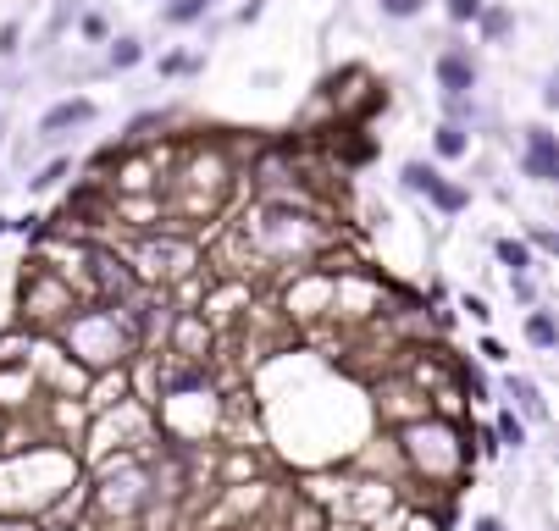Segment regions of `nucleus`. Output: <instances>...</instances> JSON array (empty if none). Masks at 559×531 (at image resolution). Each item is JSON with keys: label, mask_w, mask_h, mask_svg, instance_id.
I'll return each mask as SVG.
<instances>
[{"label": "nucleus", "mask_w": 559, "mask_h": 531, "mask_svg": "<svg viewBox=\"0 0 559 531\" xmlns=\"http://www.w3.org/2000/svg\"><path fill=\"white\" fill-rule=\"evenodd\" d=\"M405 189H416V194H427L432 205H438V211H465V189H454V183H443L438 172H432V166H421V161H410L405 166Z\"/></svg>", "instance_id": "nucleus-1"}, {"label": "nucleus", "mask_w": 559, "mask_h": 531, "mask_svg": "<svg viewBox=\"0 0 559 531\" xmlns=\"http://www.w3.org/2000/svg\"><path fill=\"white\" fill-rule=\"evenodd\" d=\"M526 172H532L537 183H554L559 177V150H554V133L548 128L526 133Z\"/></svg>", "instance_id": "nucleus-2"}, {"label": "nucleus", "mask_w": 559, "mask_h": 531, "mask_svg": "<svg viewBox=\"0 0 559 531\" xmlns=\"http://www.w3.org/2000/svg\"><path fill=\"white\" fill-rule=\"evenodd\" d=\"M84 122H95V100H61V106H50L45 117H39V133L61 139L67 128H84Z\"/></svg>", "instance_id": "nucleus-3"}, {"label": "nucleus", "mask_w": 559, "mask_h": 531, "mask_svg": "<svg viewBox=\"0 0 559 531\" xmlns=\"http://www.w3.org/2000/svg\"><path fill=\"white\" fill-rule=\"evenodd\" d=\"M438 78H443V89H449V100H465V89H476V67H471V56H460V50L438 56Z\"/></svg>", "instance_id": "nucleus-4"}, {"label": "nucleus", "mask_w": 559, "mask_h": 531, "mask_svg": "<svg viewBox=\"0 0 559 531\" xmlns=\"http://www.w3.org/2000/svg\"><path fill=\"white\" fill-rule=\"evenodd\" d=\"M526 338H532L537 349H554V343H559L554 316H548V310H532V316H526Z\"/></svg>", "instance_id": "nucleus-5"}, {"label": "nucleus", "mask_w": 559, "mask_h": 531, "mask_svg": "<svg viewBox=\"0 0 559 531\" xmlns=\"http://www.w3.org/2000/svg\"><path fill=\"white\" fill-rule=\"evenodd\" d=\"M432 144H438V155H443V161H460V155L471 150L465 128H454V122H443V128H438V139H432Z\"/></svg>", "instance_id": "nucleus-6"}, {"label": "nucleus", "mask_w": 559, "mask_h": 531, "mask_svg": "<svg viewBox=\"0 0 559 531\" xmlns=\"http://www.w3.org/2000/svg\"><path fill=\"white\" fill-rule=\"evenodd\" d=\"M499 260L510 266V277H526V266H532V249H526L521 238H499Z\"/></svg>", "instance_id": "nucleus-7"}, {"label": "nucleus", "mask_w": 559, "mask_h": 531, "mask_svg": "<svg viewBox=\"0 0 559 531\" xmlns=\"http://www.w3.org/2000/svg\"><path fill=\"white\" fill-rule=\"evenodd\" d=\"M510 393H515V399H521V410L532 415V421H543V415H548V404L537 399V388H532V382H526V377H515V382H510Z\"/></svg>", "instance_id": "nucleus-8"}, {"label": "nucleus", "mask_w": 559, "mask_h": 531, "mask_svg": "<svg viewBox=\"0 0 559 531\" xmlns=\"http://www.w3.org/2000/svg\"><path fill=\"white\" fill-rule=\"evenodd\" d=\"M139 61H144V45H139V39H117V45H111V67H117V72L139 67Z\"/></svg>", "instance_id": "nucleus-9"}, {"label": "nucleus", "mask_w": 559, "mask_h": 531, "mask_svg": "<svg viewBox=\"0 0 559 531\" xmlns=\"http://www.w3.org/2000/svg\"><path fill=\"white\" fill-rule=\"evenodd\" d=\"M67 172H72V161H50L39 177H28V189H34V194H45V189H56V183H61Z\"/></svg>", "instance_id": "nucleus-10"}, {"label": "nucleus", "mask_w": 559, "mask_h": 531, "mask_svg": "<svg viewBox=\"0 0 559 531\" xmlns=\"http://www.w3.org/2000/svg\"><path fill=\"white\" fill-rule=\"evenodd\" d=\"M194 17H205V0H172L167 6V23H194Z\"/></svg>", "instance_id": "nucleus-11"}, {"label": "nucleus", "mask_w": 559, "mask_h": 531, "mask_svg": "<svg viewBox=\"0 0 559 531\" xmlns=\"http://www.w3.org/2000/svg\"><path fill=\"white\" fill-rule=\"evenodd\" d=\"M443 12H449L454 23H476V17H482V0H443Z\"/></svg>", "instance_id": "nucleus-12"}, {"label": "nucleus", "mask_w": 559, "mask_h": 531, "mask_svg": "<svg viewBox=\"0 0 559 531\" xmlns=\"http://www.w3.org/2000/svg\"><path fill=\"white\" fill-rule=\"evenodd\" d=\"M499 437H504V443H510V449H521V443H526V426L515 421L510 410H504V415H499Z\"/></svg>", "instance_id": "nucleus-13"}, {"label": "nucleus", "mask_w": 559, "mask_h": 531, "mask_svg": "<svg viewBox=\"0 0 559 531\" xmlns=\"http://www.w3.org/2000/svg\"><path fill=\"white\" fill-rule=\"evenodd\" d=\"M421 6H427V0H382V12L388 17H416Z\"/></svg>", "instance_id": "nucleus-14"}, {"label": "nucleus", "mask_w": 559, "mask_h": 531, "mask_svg": "<svg viewBox=\"0 0 559 531\" xmlns=\"http://www.w3.org/2000/svg\"><path fill=\"white\" fill-rule=\"evenodd\" d=\"M17 39H23V28H17V23H6V28H0V56H12V50H17Z\"/></svg>", "instance_id": "nucleus-15"}, {"label": "nucleus", "mask_w": 559, "mask_h": 531, "mask_svg": "<svg viewBox=\"0 0 559 531\" xmlns=\"http://www.w3.org/2000/svg\"><path fill=\"white\" fill-rule=\"evenodd\" d=\"M482 28H488V34H493V39H499V34H504V28H510V17H504V12H482Z\"/></svg>", "instance_id": "nucleus-16"}, {"label": "nucleus", "mask_w": 559, "mask_h": 531, "mask_svg": "<svg viewBox=\"0 0 559 531\" xmlns=\"http://www.w3.org/2000/svg\"><path fill=\"white\" fill-rule=\"evenodd\" d=\"M471 531H504V526H499L493 515H482V520H471Z\"/></svg>", "instance_id": "nucleus-17"}, {"label": "nucleus", "mask_w": 559, "mask_h": 531, "mask_svg": "<svg viewBox=\"0 0 559 531\" xmlns=\"http://www.w3.org/2000/svg\"><path fill=\"white\" fill-rule=\"evenodd\" d=\"M6 227H12V222H6V216H0V233H6Z\"/></svg>", "instance_id": "nucleus-18"}, {"label": "nucleus", "mask_w": 559, "mask_h": 531, "mask_svg": "<svg viewBox=\"0 0 559 531\" xmlns=\"http://www.w3.org/2000/svg\"><path fill=\"white\" fill-rule=\"evenodd\" d=\"M0 133H6V122H0Z\"/></svg>", "instance_id": "nucleus-19"}, {"label": "nucleus", "mask_w": 559, "mask_h": 531, "mask_svg": "<svg viewBox=\"0 0 559 531\" xmlns=\"http://www.w3.org/2000/svg\"><path fill=\"white\" fill-rule=\"evenodd\" d=\"M205 6H211V0H205Z\"/></svg>", "instance_id": "nucleus-20"}]
</instances>
